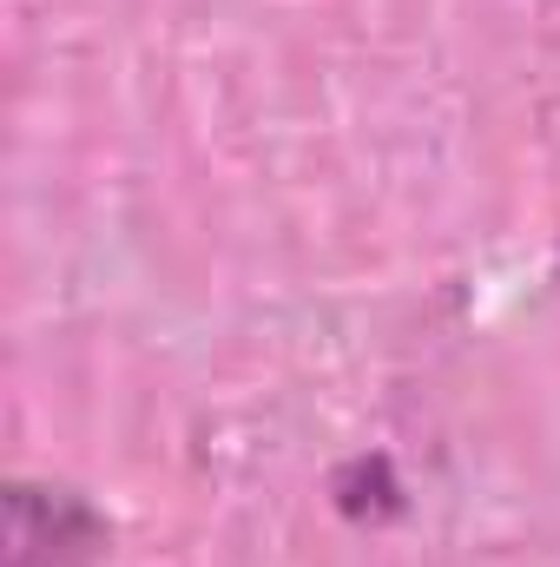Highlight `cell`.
I'll use <instances>...</instances> for the list:
<instances>
[{"label":"cell","instance_id":"cell-1","mask_svg":"<svg viewBox=\"0 0 560 567\" xmlns=\"http://www.w3.org/2000/svg\"><path fill=\"white\" fill-rule=\"evenodd\" d=\"M7 515H13V567H93L106 548V528L86 502L60 495V488H13L7 495Z\"/></svg>","mask_w":560,"mask_h":567}]
</instances>
